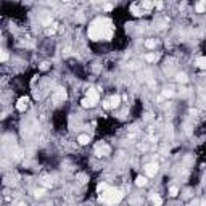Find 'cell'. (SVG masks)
Here are the masks:
<instances>
[{
  "label": "cell",
  "instance_id": "cell-1",
  "mask_svg": "<svg viewBox=\"0 0 206 206\" xmlns=\"http://www.w3.org/2000/svg\"><path fill=\"white\" fill-rule=\"evenodd\" d=\"M113 31H114L113 23L110 21L108 18L100 16V18H95L94 21L90 23L87 34L90 37V40L98 42V40H110L113 37Z\"/></svg>",
  "mask_w": 206,
  "mask_h": 206
},
{
  "label": "cell",
  "instance_id": "cell-2",
  "mask_svg": "<svg viewBox=\"0 0 206 206\" xmlns=\"http://www.w3.org/2000/svg\"><path fill=\"white\" fill-rule=\"evenodd\" d=\"M121 200H122V193L119 192L118 189H114V187H106V189L100 193V201H103L108 206L118 205V203H121Z\"/></svg>",
  "mask_w": 206,
  "mask_h": 206
},
{
  "label": "cell",
  "instance_id": "cell-3",
  "mask_svg": "<svg viewBox=\"0 0 206 206\" xmlns=\"http://www.w3.org/2000/svg\"><path fill=\"white\" fill-rule=\"evenodd\" d=\"M119 101H121V97H119V95H113V97L108 98V100H103V108L113 110V108H116V106L119 105Z\"/></svg>",
  "mask_w": 206,
  "mask_h": 206
},
{
  "label": "cell",
  "instance_id": "cell-4",
  "mask_svg": "<svg viewBox=\"0 0 206 206\" xmlns=\"http://www.w3.org/2000/svg\"><path fill=\"white\" fill-rule=\"evenodd\" d=\"M87 98L92 101V105H94V106L100 101V95H98V92L95 90V89H89V90H87Z\"/></svg>",
  "mask_w": 206,
  "mask_h": 206
},
{
  "label": "cell",
  "instance_id": "cell-5",
  "mask_svg": "<svg viewBox=\"0 0 206 206\" xmlns=\"http://www.w3.org/2000/svg\"><path fill=\"white\" fill-rule=\"evenodd\" d=\"M28 105H29V98L28 97H21L19 100H18V103H16V110L23 113V111L28 110Z\"/></svg>",
  "mask_w": 206,
  "mask_h": 206
},
{
  "label": "cell",
  "instance_id": "cell-6",
  "mask_svg": "<svg viewBox=\"0 0 206 206\" xmlns=\"http://www.w3.org/2000/svg\"><path fill=\"white\" fill-rule=\"evenodd\" d=\"M145 172H147V175H150V177H155L156 172H158V164H155V163L147 164V166H145Z\"/></svg>",
  "mask_w": 206,
  "mask_h": 206
},
{
  "label": "cell",
  "instance_id": "cell-7",
  "mask_svg": "<svg viewBox=\"0 0 206 206\" xmlns=\"http://www.w3.org/2000/svg\"><path fill=\"white\" fill-rule=\"evenodd\" d=\"M53 100H55V101H63V100H66V92H65L63 89H58V90L55 92V95H53Z\"/></svg>",
  "mask_w": 206,
  "mask_h": 206
},
{
  "label": "cell",
  "instance_id": "cell-8",
  "mask_svg": "<svg viewBox=\"0 0 206 206\" xmlns=\"http://www.w3.org/2000/svg\"><path fill=\"white\" fill-rule=\"evenodd\" d=\"M77 142H79V145H87V143L90 142V135H87V134H80V135L77 137Z\"/></svg>",
  "mask_w": 206,
  "mask_h": 206
},
{
  "label": "cell",
  "instance_id": "cell-9",
  "mask_svg": "<svg viewBox=\"0 0 206 206\" xmlns=\"http://www.w3.org/2000/svg\"><path fill=\"white\" fill-rule=\"evenodd\" d=\"M147 184H148L147 177H142V175H139V177L135 179V185H139V187H145Z\"/></svg>",
  "mask_w": 206,
  "mask_h": 206
},
{
  "label": "cell",
  "instance_id": "cell-10",
  "mask_svg": "<svg viewBox=\"0 0 206 206\" xmlns=\"http://www.w3.org/2000/svg\"><path fill=\"white\" fill-rule=\"evenodd\" d=\"M196 66L201 68V69H205L206 68V56H200V58L196 60Z\"/></svg>",
  "mask_w": 206,
  "mask_h": 206
},
{
  "label": "cell",
  "instance_id": "cell-11",
  "mask_svg": "<svg viewBox=\"0 0 206 206\" xmlns=\"http://www.w3.org/2000/svg\"><path fill=\"white\" fill-rule=\"evenodd\" d=\"M80 105H82V108H94V105H92V101L89 100L87 97L82 98V101H80Z\"/></svg>",
  "mask_w": 206,
  "mask_h": 206
},
{
  "label": "cell",
  "instance_id": "cell-12",
  "mask_svg": "<svg viewBox=\"0 0 206 206\" xmlns=\"http://www.w3.org/2000/svg\"><path fill=\"white\" fill-rule=\"evenodd\" d=\"M195 10L198 11V13H203V11L206 10V3L205 2H198V3L195 5Z\"/></svg>",
  "mask_w": 206,
  "mask_h": 206
},
{
  "label": "cell",
  "instance_id": "cell-13",
  "mask_svg": "<svg viewBox=\"0 0 206 206\" xmlns=\"http://www.w3.org/2000/svg\"><path fill=\"white\" fill-rule=\"evenodd\" d=\"M153 205H155V206H161V205H163V200H161V196L153 195Z\"/></svg>",
  "mask_w": 206,
  "mask_h": 206
},
{
  "label": "cell",
  "instance_id": "cell-14",
  "mask_svg": "<svg viewBox=\"0 0 206 206\" xmlns=\"http://www.w3.org/2000/svg\"><path fill=\"white\" fill-rule=\"evenodd\" d=\"M145 58H147V61H150V63H153V61H156V58H158V56L155 55V53H148V55L145 56Z\"/></svg>",
  "mask_w": 206,
  "mask_h": 206
},
{
  "label": "cell",
  "instance_id": "cell-15",
  "mask_svg": "<svg viewBox=\"0 0 206 206\" xmlns=\"http://www.w3.org/2000/svg\"><path fill=\"white\" fill-rule=\"evenodd\" d=\"M177 193H179L177 187H171V189H169V195H171V196H177Z\"/></svg>",
  "mask_w": 206,
  "mask_h": 206
},
{
  "label": "cell",
  "instance_id": "cell-16",
  "mask_svg": "<svg viewBox=\"0 0 206 206\" xmlns=\"http://www.w3.org/2000/svg\"><path fill=\"white\" fill-rule=\"evenodd\" d=\"M175 79H177L179 82H187V76H185L184 73H182V74H177V77H175Z\"/></svg>",
  "mask_w": 206,
  "mask_h": 206
},
{
  "label": "cell",
  "instance_id": "cell-17",
  "mask_svg": "<svg viewBox=\"0 0 206 206\" xmlns=\"http://www.w3.org/2000/svg\"><path fill=\"white\" fill-rule=\"evenodd\" d=\"M155 7V3H151V2H143L142 3V8H151Z\"/></svg>",
  "mask_w": 206,
  "mask_h": 206
},
{
  "label": "cell",
  "instance_id": "cell-18",
  "mask_svg": "<svg viewBox=\"0 0 206 206\" xmlns=\"http://www.w3.org/2000/svg\"><path fill=\"white\" fill-rule=\"evenodd\" d=\"M145 45H147L148 49H155V42H153V40H147V42H145Z\"/></svg>",
  "mask_w": 206,
  "mask_h": 206
},
{
  "label": "cell",
  "instance_id": "cell-19",
  "mask_svg": "<svg viewBox=\"0 0 206 206\" xmlns=\"http://www.w3.org/2000/svg\"><path fill=\"white\" fill-rule=\"evenodd\" d=\"M103 10H105V11H111L113 10V5L111 3H106L105 7H103Z\"/></svg>",
  "mask_w": 206,
  "mask_h": 206
},
{
  "label": "cell",
  "instance_id": "cell-20",
  "mask_svg": "<svg viewBox=\"0 0 206 206\" xmlns=\"http://www.w3.org/2000/svg\"><path fill=\"white\" fill-rule=\"evenodd\" d=\"M7 58H8V53H7V52H2V56H0V60H2V61H7Z\"/></svg>",
  "mask_w": 206,
  "mask_h": 206
},
{
  "label": "cell",
  "instance_id": "cell-21",
  "mask_svg": "<svg viewBox=\"0 0 206 206\" xmlns=\"http://www.w3.org/2000/svg\"><path fill=\"white\" fill-rule=\"evenodd\" d=\"M40 69L47 71V69H49V63H42V65H40Z\"/></svg>",
  "mask_w": 206,
  "mask_h": 206
},
{
  "label": "cell",
  "instance_id": "cell-22",
  "mask_svg": "<svg viewBox=\"0 0 206 206\" xmlns=\"http://www.w3.org/2000/svg\"><path fill=\"white\" fill-rule=\"evenodd\" d=\"M171 95H172L171 90H164V97H171Z\"/></svg>",
  "mask_w": 206,
  "mask_h": 206
},
{
  "label": "cell",
  "instance_id": "cell-23",
  "mask_svg": "<svg viewBox=\"0 0 206 206\" xmlns=\"http://www.w3.org/2000/svg\"><path fill=\"white\" fill-rule=\"evenodd\" d=\"M155 7H156V8H163V3H161V2H156V3H155Z\"/></svg>",
  "mask_w": 206,
  "mask_h": 206
}]
</instances>
